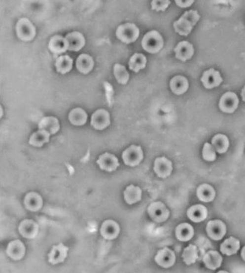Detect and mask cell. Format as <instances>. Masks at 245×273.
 <instances>
[{"instance_id":"cell-1","label":"cell","mask_w":245,"mask_h":273,"mask_svg":"<svg viewBox=\"0 0 245 273\" xmlns=\"http://www.w3.org/2000/svg\"><path fill=\"white\" fill-rule=\"evenodd\" d=\"M200 19V16L197 10H188L182 15L178 20L173 23L175 31L179 35L187 37L191 34Z\"/></svg>"},{"instance_id":"cell-2","label":"cell","mask_w":245,"mask_h":273,"mask_svg":"<svg viewBox=\"0 0 245 273\" xmlns=\"http://www.w3.org/2000/svg\"><path fill=\"white\" fill-rule=\"evenodd\" d=\"M141 45L146 52L152 54L157 53L164 46V39L158 31H149L143 38Z\"/></svg>"},{"instance_id":"cell-3","label":"cell","mask_w":245,"mask_h":273,"mask_svg":"<svg viewBox=\"0 0 245 273\" xmlns=\"http://www.w3.org/2000/svg\"><path fill=\"white\" fill-rule=\"evenodd\" d=\"M140 29L134 23H126L119 25L116 32L117 39L125 43L135 42L140 37Z\"/></svg>"},{"instance_id":"cell-4","label":"cell","mask_w":245,"mask_h":273,"mask_svg":"<svg viewBox=\"0 0 245 273\" xmlns=\"http://www.w3.org/2000/svg\"><path fill=\"white\" fill-rule=\"evenodd\" d=\"M16 31L18 38L24 41L32 40L36 35L35 27L27 18H22L18 21Z\"/></svg>"},{"instance_id":"cell-5","label":"cell","mask_w":245,"mask_h":273,"mask_svg":"<svg viewBox=\"0 0 245 273\" xmlns=\"http://www.w3.org/2000/svg\"><path fill=\"white\" fill-rule=\"evenodd\" d=\"M144 158V153L142 148L137 145H131L129 148H127L122 153V160L127 166H138L142 161Z\"/></svg>"},{"instance_id":"cell-6","label":"cell","mask_w":245,"mask_h":273,"mask_svg":"<svg viewBox=\"0 0 245 273\" xmlns=\"http://www.w3.org/2000/svg\"><path fill=\"white\" fill-rule=\"evenodd\" d=\"M148 214L155 223L165 222L170 217V211L161 202H154L147 208Z\"/></svg>"},{"instance_id":"cell-7","label":"cell","mask_w":245,"mask_h":273,"mask_svg":"<svg viewBox=\"0 0 245 273\" xmlns=\"http://www.w3.org/2000/svg\"><path fill=\"white\" fill-rule=\"evenodd\" d=\"M240 104V99L237 94L228 91L221 97L219 100V109L224 113L232 114L237 110Z\"/></svg>"},{"instance_id":"cell-8","label":"cell","mask_w":245,"mask_h":273,"mask_svg":"<svg viewBox=\"0 0 245 273\" xmlns=\"http://www.w3.org/2000/svg\"><path fill=\"white\" fill-rule=\"evenodd\" d=\"M175 253L168 247L158 250L155 256V262L163 268H170L175 263Z\"/></svg>"},{"instance_id":"cell-9","label":"cell","mask_w":245,"mask_h":273,"mask_svg":"<svg viewBox=\"0 0 245 273\" xmlns=\"http://www.w3.org/2000/svg\"><path fill=\"white\" fill-rule=\"evenodd\" d=\"M206 232L210 238L215 241H219L222 239L226 234V226L221 220H211L208 223Z\"/></svg>"},{"instance_id":"cell-10","label":"cell","mask_w":245,"mask_h":273,"mask_svg":"<svg viewBox=\"0 0 245 273\" xmlns=\"http://www.w3.org/2000/svg\"><path fill=\"white\" fill-rule=\"evenodd\" d=\"M91 124L95 130H105L110 124V114L105 109H99L92 115Z\"/></svg>"},{"instance_id":"cell-11","label":"cell","mask_w":245,"mask_h":273,"mask_svg":"<svg viewBox=\"0 0 245 273\" xmlns=\"http://www.w3.org/2000/svg\"><path fill=\"white\" fill-rule=\"evenodd\" d=\"M97 163L100 166V169L108 172L116 171L120 166L117 157L109 153H105L103 155L100 156L98 160H97Z\"/></svg>"},{"instance_id":"cell-12","label":"cell","mask_w":245,"mask_h":273,"mask_svg":"<svg viewBox=\"0 0 245 273\" xmlns=\"http://www.w3.org/2000/svg\"><path fill=\"white\" fill-rule=\"evenodd\" d=\"M173 163L166 157H157L154 163V172L157 176L166 178L171 175L173 172Z\"/></svg>"},{"instance_id":"cell-13","label":"cell","mask_w":245,"mask_h":273,"mask_svg":"<svg viewBox=\"0 0 245 273\" xmlns=\"http://www.w3.org/2000/svg\"><path fill=\"white\" fill-rule=\"evenodd\" d=\"M120 226L114 220H107L103 222L100 229V234L106 240H113L119 236Z\"/></svg>"},{"instance_id":"cell-14","label":"cell","mask_w":245,"mask_h":273,"mask_svg":"<svg viewBox=\"0 0 245 273\" xmlns=\"http://www.w3.org/2000/svg\"><path fill=\"white\" fill-rule=\"evenodd\" d=\"M222 79L219 72L216 71L214 69H210L203 73V77L201 78V82H203L205 88L207 89H212L219 86L222 83Z\"/></svg>"},{"instance_id":"cell-15","label":"cell","mask_w":245,"mask_h":273,"mask_svg":"<svg viewBox=\"0 0 245 273\" xmlns=\"http://www.w3.org/2000/svg\"><path fill=\"white\" fill-rule=\"evenodd\" d=\"M175 58L183 62L190 60L195 53L193 45L186 40H183L177 43L174 49Z\"/></svg>"},{"instance_id":"cell-16","label":"cell","mask_w":245,"mask_h":273,"mask_svg":"<svg viewBox=\"0 0 245 273\" xmlns=\"http://www.w3.org/2000/svg\"><path fill=\"white\" fill-rule=\"evenodd\" d=\"M69 247L60 243L58 245H54L48 255V261L52 265L63 263L68 255Z\"/></svg>"},{"instance_id":"cell-17","label":"cell","mask_w":245,"mask_h":273,"mask_svg":"<svg viewBox=\"0 0 245 273\" xmlns=\"http://www.w3.org/2000/svg\"><path fill=\"white\" fill-rule=\"evenodd\" d=\"M19 234L28 239L35 238L39 232L38 225L32 220H25L19 226Z\"/></svg>"},{"instance_id":"cell-18","label":"cell","mask_w":245,"mask_h":273,"mask_svg":"<svg viewBox=\"0 0 245 273\" xmlns=\"http://www.w3.org/2000/svg\"><path fill=\"white\" fill-rule=\"evenodd\" d=\"M7 255L15 261L21 260L25 256L26 247L21 240L16 239L10 241L7 245Z\"/></svg>"},{"instance_id":"cell-19","label":"cell","mask_w":245,"mask_h":273,"mask_svg":"<svg viewBox=\"0 0 245 273\" xmlns=\"http://www.w3.org/2000/svg\"><path fill=\"white\" fill-rule=\"evenodd\" d=\"M24 203H25V208L28 211L36 212L42 208L44 201H43L42 196L38 193L31 192L25 196Z\"/></svg>"},{"instance_id":"cell-20","label":"cell","mask_w":245,"mask_h":273,"mask_svg":"<svg viewBox=\"0 0 245 273\" xmlns=\"http://www.w3.org/2000/svg\"><path fill=\"white\" fill-rule=\"evenodd\" d=\"M69 43V50L71 52H78L86 44V39L80 32H71L65 37Z\"/></svg>"},{"instance_id":"cell-21","label":"cell","mask_w":245,"mask_h":273,"mask_svg":"<svg viewBox=\"0 0 245 273\" xmlns=\"http://www.w3.org/2000/svg\"><path fill=\"white\" fill-rule=\"evenodd\" d=\"M48 48L52 53L56 55H60L69 50V43L66 38L56 35L51 38Z\"/></svg>"},{"instance_id":"cell-22","label":"cell","mask_w":245,"mask_h":273,"mask_svg":"<svg viewBox=\"0 0 245 273\" xmlns=\"http://www.w3.org/2000/svg\"><path fill=\"white\" fill-rule=\"evenodd\" d=\"M189 81L183 76H175L170 81V88L177 95L185 94L189 89Z\"/></svg>"},{"instance_id":"cell-23","label":"cell","mask_w":245,"mask_h":273,"mask_svg":"<svg viewBox=\"0 0 245 273\" xmlns=\"http://www.w3.org/2000/svg\"><path fill=\"white\" fill-rule=\"evenodd\" d=\"M93 58L88 54H81L76 61L77 70L82 74H89L94 68Z\"/></svg>"},{"instance_id":"cell-24","label":"cell","mask_w":245,"mask_h":273,"mask_svg":"<svg viewBox=\"0 0 245 273\" xmlns=\"http://www.w3.org/2000/svg\"><path fill=\"white\" fill-rule=\"evenodd\" d=\"M38 129L45 130L51 135L55 134L60 130V123L58 118L54 117H46L38 123Z\"/></svg>"},{"instance_id":"cell-25","label":"cell","mask_w":245,"mask_h":273,"mask_svg":"<svg viewBox=\"0 0 245 273\" xmlns=\"http://www.w3.org/2000/svg\"><path fill=\"white\" fill-rule=\"evenodd\" d=\"M187 216L194 223H201L208 217V210L203 205H195L189 208Z\"/></svg>"},{"instance_id":"cell-26","label":"cell","mask_w":245,"mask_h":273,"mask_svg":"<svg viewBox=\"0 0 245 273\" xmlns=\"http://www.w3.org/2000/svg\"><path fill=\"white\" fill-rule=\"evenodd\" d=\"M141 197H142V191L141 188L133 184L128 186L124 192L125 202L129 205H133L140 202L141 201Z\"/></svg>"},{"instance_id":"cell-27","label":"cell","mask_w":245,"mask_h":273,"mask_svg":"<svg viewBox=\"0 0 245 273\" xmlns=\"http://www.w3.org/2000/svg\"><path fill=\"white\" fill-rule=\"evenodd\" d=\"M203 262L208 269L215 271L222 265V257L217 251L210 250L203 257Z\"/></svg>"},{"instance_id":"cell-28","label":"cell","mask_w":245,"mask_h":273,"mask_svg":"<svg viewBox=\"0 0 245 273\" xmlns=\"http://www.w3.org/2000/svg\"><path fill=\"white\" fill-rule=\"evenodd\" d=\"M240 248V241L237 238L231 236L225 239L220 246V251L226 256L236 254Z\"/></svg>"},{"instance_id":"cell-29","label":"cell","mask_w":245,"mask_h":273,"mask_svg":"<svg viewBox=\"0 0 245 273\" xmlns=\"http://www.w3.org/2000/svg\"><path fill=\"white\" fill-rule=\"evenodd\" d=\"M197 195L202 202H209L214 199L216 192L209 184H202L197 188Z\"/></svg>"},{"instance_id":"cell-30","label":"cell","mask_w":245,"mask_h":273,"mask_svg":"<svg viewBox=\"0 0 245 273\" xmlns=\"http://www.w3.org/2000/svg\"><path fill=\"white\" fill-rule=\"evenodd\" d=\"M175 234L179 241H188L193 238L195 231L189 223H182L176 228Z\"/></svg>"},{"instance_id":"cell-31","label":"cell","mask_w":245,"mask_h":273,"mask_svg":"<svg viewBox=\"0 0 245 273\" xmlns=\"http://www.w3.org/2000/svg\"><path fill=\"white\" fill-rule=\"evenodd\" d=\"M50 133L45 130H38L31 135L29 144L35 148H41L49 142Z\"/></svg>"},{"instance_id":"cell-32","label":"cell","mask_w":245,"mask_h":273,"mask_svg":"<svg viewBox=\"0 0 245 273\" xmlns=\"http://www.w3.org/2000/svg\"><path fill=\"white\" fill-rule=\"evenodd\" d=\"M87 113L81 108H75L69 115V120L73 125H84L87 121Z\"/></svg>"},{"instance_id":"cell-33","label":"cell","mask_w":245,"mask_h":273,"mask_svg":"<svg viewBox=\"0 0 245 273\" xmlns=\"http://www.w3.org/2000/svg\"><path fill=\"white\" fill-rule=\"evenodd\" d=\"M73 60L69 55H61L57 58L55 67L60 74L65 75L72 70Z\"/></svg>"},{"instance_id":"cell-34","label":"cell","mask_w":245,"mask_h":273,"mask_svg":"<svg viewBox=\"0 0 245 273\" xmlns=\"http://www.w3.org/2000/svg\"><path fill=\"white\" fill-rule=\"evenodd\" d=\"M129 69L134 73H138L140 70H144L147 65V58L141 53H135L130 59Z\"/></svg>"},{"instance_id":"cell-35","label":"cell","mask_w":245,"mask_h":273,"mask_svg":"<svg viewBox=\"0 0 245 273\" xmlns=\"http://www.w3.org/2000/svg\"><path fill=\"white\" fill-rule=\"evenodd\" d=\"M212 145L218 154H225L229 148V139L225 135H216L212 139Z\"/></svg>"},{"instance_id":"cell-36","label":"cell","mask_w":245,"mask_h":273,"mask_svg":"<svg viewBox=\"0 0 245 273\" xmlns=\"http://www.w3.org/2000/svg\"><path fill=\"white\" fill-rule=\"evenodd\" d=\"M182 257H183V262L186 265H191L195 264L198 259V251H197L196 246L190 244L186 247L183 250Z\"/></svg>"},{"instance_id":"cell-37","label":"cell","mask_w":245,"mask_h":273,"mask_svg":"<svg viewBox=\"0 0 245 273\" xmlns=\"http://www.w3.org/2000/svg\"><path fill=\"white\" fill-rule=\"evenodd\" d=\"M113 74L119 84L125 85L129 80L130 75L125 67L119 64H116L113 67Z\"/></svg>"},{"instance_id":"cell-38","label":"cell","mask_w":245,"mask_h":273,"mask_svg":"<svg viewBox=\"0 0 245 273\" xmlns=\"http://www.w3.org/2000/svg\"><path fill=\"white\" fill-rule=\"evenodd\" d=\"M203 157L207 161H213L216 160V151H215L213 145L208 143V142L205 143L203 149Z\"/></svg>"},{"instance_id":"cell-39","label":"cell","mask_w":245,"mask_h":273,"mask_svg":"<svg viewBox=\"0 0 245 273\" xmlns=\"http://www.w3.org/2000/svg\"><path fill=\"white\" fill-rule=\"evenodd\" d=\"M171 1L170 0H152L151 1L152 10L156 11H165L170 5Z\"/></svg>"},{"instance_id":"cell-40","label":"cell","mask_w":245,"mask_h":273,"mask_svg":"<svg viewBox=\"0 0 245 273\" xmlns=\"http://www.w3.org/2000/svg\"><path fill=\"white\" fill-rule=\"evenodd\" d=\"M195 2L194 0H187V1H182V0H175V3L177 6H179L182 8H186V7H190L193 3Z\"/></svg>"},{"instance_id":"cell-41","label":"cell","mask_w":245,"mask_h":273,"mask_svg":"<svg viewBox=\"0 0 245 273\" xmlns=\"http://www.w3.org/2000/svg\"><path fill=\"white\" fill-rule=\"evenodd\" d=\"M242 97H243V100L245 103V85L244 88H243V90H242V93H241Z\"/></svg>"},{"instance_id":"cell-42","label":"cell","mask_w":245,"mask_h":273,"mask_svg":"<svg viewBox=\"0 0 245 273\" xmlns=\"http://www.w3.org/2000/svg\"><path fill=\"white\" fill-rule=\"evenodd\" d=\"M241 256L243 260L245 262V246L243 247V250H242Z\"/></svg>"},{"instance_id":"cell-43","label":"cell","mask_w":245,"mask_h":273,"mask_svg":"<svg viewBox=\"0 0 245 273\" xmlns=\"http://www.w3.org/2000/svg\"><path fill=\"white\" fill-rule=\"evenodd\" d=\"M217 273H229L227 272V271H219V272H218Z\"/></svg>"}]
</instances>
